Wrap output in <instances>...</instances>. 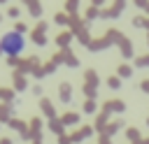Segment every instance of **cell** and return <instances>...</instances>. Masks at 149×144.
<instances>
[{"label": "cell", "mask_w": 149, "mask_h": 144, "mask_svg": "<svg viewBox=\"0 0 149 144\" xmlns=\"http://www.w3.org/2000/svg\"><path fill=\"white\" fill-rule=\"evenodd\" d=\"M93 109H95V105H93V102H86V111H88V114H91V111H93Z\"/></svg>", "instance_id": "5b68a950"}, {"label": "cell", "mask_w": 149, "mask_h": 144, "mask_svg": "<svg viewBox=\"0 0 149 144\" xmlns=\"http://www.w3.org/2000/svg\"><path fill=\"white\" fill-rule=\"evenodd\" d=\"M61 100H63V102L70 100V84H63V86H61Z\"/></svg>", "instance_id": "7a4b0ae2"}, {"label": "cell", "mask_w": 149, "mask_h": 144, "mask_svg": "<svg viewBox=\"0 0 149 144\" xmlns=\"http://www.w3.org/2000/svg\"><path fill=\"white\" fill-rule=\"evenodd\" d=\"M119 74H121V77H130L133 72H130V67H128V65H121V67H119Z\"/></svg>", "instance_id": "3957f363"}, {"label": "cell", "mask_w": 149, "mask_h": 144, "mask_svg": "<svg viewBox=\"0 0 149 144\" xmlns=\"http://www.w3.org/2000/svg\"><path fill=\"white\" fill-rule=\"evenodd\" d=\"M23 46H26V39H23V35L16 33V30H14V33H7V35L0 39V49H2L5 53H9V56L21 53Z\"/></svg>", "instance_id": "6da1fadb"}, {"label": "cell", "mask_w": 149, "mask_h": 144, "mask_svg": "<svg viewBox=\"0 0 149 144\" xmlns=\"http://www.w3.org/2000/svg\"><path fill=\"white\" fill-rule=\"evenodd\" d=\"M142 88H144V91L149 93V81H142Z\"/></svg>", "instance_id": "52a82bcc"}, {"label": "cell", "mask_w": 149, "mask_h": 144, "mask_svg": "<svg viewBox=\"0 0 149 144\" xmlns=\"http://www.w3.org/2000/svg\"><path fill=\"white\" fill-rule=\"evenodd\" d=\"M51 128H54V132H61V125H58L56 121H51Z\"/></svg>", "instance_id": "8992f818"}, {"label": "cell", "mask_w": 149, "mask_h": 144, "mask_svg": "<svg viewBox=\"0 0 149 144\" xmlns=\"http://www.w3.org/2000/svg\"><path fill=\"white\" fill-rule=\"evenodd\" d=\"M107 84H109V86H114V88H116V86H119V79H112V77H109V81H107Z\"/></svg>", "instance_id": "277c9868"}]
</instances>
